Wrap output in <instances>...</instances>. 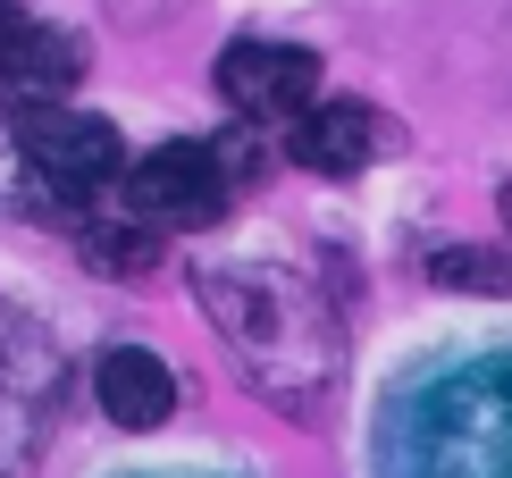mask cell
Returning a JSON list of instances; mask_svg holds the SVG:
<instances>
[{"mask_svg":"<svg viewBox=\"0 0 512 478\" xmlns=\"http://www.w3.org/2000/svg\"><path fill=\"white\" fill-rule=\"evenodd\" d=\"M194 294L227 353L244 361V386L286 411H319L336 378V311L286 269H194Z\"/></svg>","mask_w":512,"mask_h":478,"instance_id":"6da1fadb","label":"cell"},{"mask_svg":"<svg viewBox=\"0 0 512 478\" xmlns=\"http://www.w3.org/2000/svg\"><path fill=\"white\" fill-rule=\"evenodd\" d=\"M395 478H512V361H479L403 403Z\"/></svg>","mask_w":512,"mask_h":478,"instance_id":"7a4b0ae2","label":"cell"},{"mask_svg":"<svg viewBox=\"0 0 512 478\" xmlns=\"http://www.w3.org/2000/svg\"><path fill=\"white\" fill-rule=\"evenodd\" d=\"M17 126V151H26V168L51 193H101V185H118V168H126V143H118V126L110 118H93V110H68V101H17L9 110Z\"/></svg>","mask_w":512,"mask_h":478,"instance_id":"3957f363","label":"cell"},{"mask_svg":"<svg viewBox=\"0 0 512 478\" xmlns=\"http://www.w3.org/2000/svg\"><path fill=\"white\" fill-rule=\"evenodd\" d=\"M126 210L143 227H210L227 210V151L210 143H160L126 168Z\"/></svg>","mask_w":512,"mask_h":478,"instance_id":"277c9868","label":"cell"},{"mask_svg":"<svg viewBox=\"0 0 512 478\" xmlns=\"http://www.w3.org/2000/svg\"><path fill=\"white\" fill-rule=\"evenodd\" d=\"M219 93L252 126H286L319 93V59L303 42H227L219 51Z\"/></svg>","mask_w":512,"mask_h":478,"instance_id":"5b68a950","label":"cell"},{"mask_svg":"<svg viewBox=\"0 0 512 478\" xmlns=\"http://www.w3.org/2000/svg\"><path fill=\"white\" fill-rule=\"evenodd\" d=\"M387 143H395V126L370 101H303L286 126V160H303L311 177H361Z\"/></svg>","mask_w":512,"mask_h":478,"instance_id":"8992f818","label":"cell"},{"mask_svg":"<svg viewBox=\"0 0 512 478\" xmlns=\"http://www.w3.org/2000/svg\"><path fill=\"white\" fill-rule=\"evenodd\" d=\"M76 76H84L76 42L51 34V26H34L26 9L0 0V93H9V110H17V101H59Z\"/></svg>","mask_w":512,"mask_h":478,"instance_id":"52a82bcc","label":"cell"},{"mask_svg":"<svg viewBox=\"0 0 512 478\" xmlns=\"http://www.w3.org/2000/svg\"><path fill=\"white\" fill-rule=\"evenodd\" d=\"M93 395H101V411H110L118 428L152 437V428H168V411H177V369H168L152 344H110V353L93 361Z\"/></svg>","mask_w":512,"mask_h":478,"instance_id":"ba28073f","label":"cell"},{"mask_svg":"<svg viewBox=\"0 0 512 478\" xmlns=\"http://www.w3.org/2000/svg\"><path fill=\"white\" fill-rule=\"evenodd\" d=\"M420 277L445 294H512V244H429Z\"/></svg>","mask_w":512,"mask_h":478,"instance_id":"9c48e42d","label":"cell"},{"mask_svg":"<svg viewBox=\"0 0 512 478\" xmlns=\"http://www.w3.org/2000/svg\"><path fill=\"white\" fill-rule=\"evenodd\" d=\"M84 260L93 269H110V277H143V269H160V244H152V227H84Z\"/></svg>","mask_w":512,"mask_h":478,"instance_id":"30bf717a","label":"cell"},{"mask_svg":"<svg viewBox=\"0 0 512 478\" xmlns=\"http://www.w3.org/2000/svg\"><path fill=\"white\" fill-rule=\"evenodd\" d=\"M504 219H512V193H504Z\"/></svg>","mask_w":512,"mask_h":478,"instance_id":"8fae6325","label":"cell"}]
</instances>
